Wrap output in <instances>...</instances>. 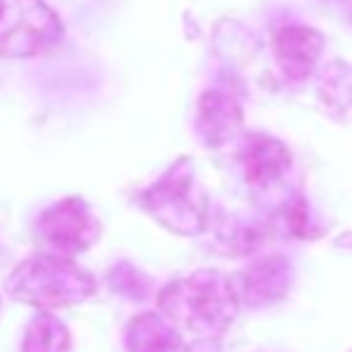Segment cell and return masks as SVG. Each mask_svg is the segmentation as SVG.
<instances>
[{"mask_svg": "<svg viewBox=\"0 0 352 352\" xmlns=\"http://www.w3.org/2000/svg\"><path fill=\"white\" fill-rule=\"evenodd\" d=\"M163 307L173 319L190 326L197 333L218 336L230 326L240 305L230 280L216 271H201L173 285L163 295Z\"/></svg>", "mask_w": 352, "mask_h": 352, "instance_id": "6da1fadb", "label": "cell"}, {"mask_svg": "<svg viewBox=\"0 0 352 352\" xmlns=\"http://www.w3.org/2000/svg\"><path fill=\"white\" fill-rule=\"evenodd\" d=\"M271 46L283 74L292 82H302L314 72L319 53L324 51V36L302 24H287L276 29Z\"/></svg>", "mask_w": 352, "mask_h": 352, "instance_id": "7a4b0ae2", "label": "cell"}, {"mask_svg": "<svg viewBox=\"0 0 352 352\" xmlns=\"http://www.w3.org/2000/svg\"><path fill=\"white\" fill-rule=\"evenodd\" d=\"M292 166V156L285 144H280L274 137L266 135H252L242 151V168L250 185L266 187L276 185L285 177V173Z\"/></svg>", "mask_w": 352, "mask_h": 352, "instance_id": "3957f363", "label": "cell"}, {"mask_svg": "<svg viewBox=\"0 0 352 352\" xmlns=\"http://www.w3.org/2000/svg\"><path fill=\"white\" fill-rule=\"evenodd\" d=\"M290 278V269L283 259H264L259 264H252L245 274L232 283V292L240 302L250 305H266L271 300H278Z\"/></svg>", "mask_w": 352, "mask_h": 352, "instance_id": "277c9868", "label": "cell"}, {"mask_svg": "<svg viewBox=\"0 0 352 352\" xmlns=\"http://www.w3.org/2000/svg\"><path fill=\"white\" fill-rule=\"evenodd\" d=\"M199 120L201 132L211 144L226 142L240 130L242 111L230 96L221 91H209L199 103Z\"/></svg>", "mask_w": 352, "mask_h": 352, "instance_id": "5b68a950", "label": "cell"}, {"mask_svg": "<svg viewBox=\"0 0 352 352\" xmlns=\"http://www.w3.org/2000/svg\"><path fill=\"white\" fill-rule=\"evenodd\" d=\"M319 98L324 108L338 120H352V67L333 63L319 84Z\"/></svg>", "mask_w": 352, "mask_h": 352, "instance_id": "8992f818", "label": "cell"}, {"mask_svg": "<svg viewBox=\"0 0 352 352\" xmlns=\"http://www.w3.org/2000/svg\"><path fill=\"white\" fill-rule=\"evenodd\" d=\"M285 221H287V228H290L292 235H295V237H307V232H309V213H307L305 199L295 197V199L287 204Z\"/></svg>", "mask_w": 352, "mask_h": 352, "instance_id": "52a82bcc", "label": "cell"}, {"mask_svg": "<svg viewBox=\"0 0 352 352\" xmlns=\"http://www.w3.org/2000/svg\"><path fill=\"white\" fill-rule=\"evenodd\" d=\"M0 14H3V3H0Z\"/></svg>", "mask_w": 352, "mask_h": 352, "instance_id": "ba28073f", "label": "cell"}]
</instances>
